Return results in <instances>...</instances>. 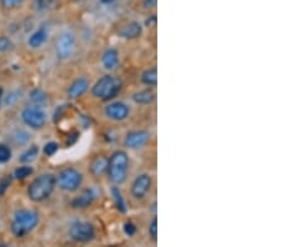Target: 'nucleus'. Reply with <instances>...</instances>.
I'll list each match as a JSON object with an SVG mask.
<instances>
[{"label": "nucleus", "instance_id": "nucleus-1", "mask_svg": "<svg viewBox=\"0 0 281 247\" xmlns=\"http://www.w3.org/2000/svg\"><path fill=\"white\" fill-rule=\"evenodd\" d=\"M39 215L33 210L23 209L14 214L10 230L15 237H24L29 235L38 226Z\"/></svg>", "mask_w": 281, "mask_h": 247}, {"label": "nucleus", "instance_id": "nucleus-2", "mask_svg": "<svg viewBox=\"0 0 281 247\" xmlns=\"http://www.w3.org/2000/svg\"><path fill=\"white\" fill-rule=\"evenodd\" d=\"M55 186L56 177L53 174H43L30 182L28 196L34 202H42L51 196Z\"/></svg>", "mask_w": 281, "mask_h": 247}, {"label": "nucleus", "instance_id": "nucleus-3", "mask_svg": "<svg viewBox=\"0 0 281 247\" xmlns=\"http://www.w3.org/2000/svg\"><path fill=\"white\" fill-rule=\"evenodd\" d=\"M129 170V156L125 151L117 150L111 154L108 161V176L114 185H122L126 181Z\"/></svg>", "mask_w": 281, "mask_h": 247}, {"label": "nucleus", "instance_id": "nucleus-4", "mask_svg": "<svg viewBox=\"0 0 281 247\" xmlns=\"http://www.w3.org/2000/svg\"><path fill=\"white\" fill-rule=\"evenodd\" d=\"M122 89V83L111 75H104L100 77L91 89L93 96L103 100H111L116 96Z\"/></svg>", "mask_w": 281, "mask_h": 247}, {"label": "nucleus", "instance_id": "nucleus-5", "mask_svg": "<svg viewBox=\"0 0 281 247\" xmlns=\"http://www.w3.org/2000/svg\"><path fill=\"white\" fill-rule=\"evenodd\" d=\"M83 182V175L82 172L76 170L74 168H67L64 170L59 172L58 177H56V183L62 190L73 192L76 191L80 188Z\"/></svg>", "mask_w": 281, "mask_h": 247}, {"label": "nucleus", "instance_id": "nucleus-6", "mask_svg": "<svg viewBox=\"0 0 281 247\" xmlns=\"http://www.w3.org/2000/svg\"><path fill=\"white\" fill-rule=\"evenodd\" d=\"M69 236L75 242L87 243L95 237V229L87 221H75L69 228Z\"/></svg>", "mask_w": 281, "mask_h": 247}, {"label": "nucleus", "instance_id": "nucleus-7", "mask_svg": "<svg viewBox=\"0 0 281 247\" xmlns=\"http://www.w3.org/2000/svg\"><path fill=\"white\" fill-rule=\"evenodd\" d=\"M22 119L27 126L34 130H39V129L44 128L47 123V114L40 106L31 105L22 111Z\"/></svg>", "mask_w": 281, "mask_h": 247}, {"label": "nucleus", "instance_id": "nucleus-8", "mask_svg": "<svg viewBox=\"0 0 281 247\" xmlns=\"http://www.w3.org/2000/svg\"><path fill=\"white\" fill-rule=\"evenodd\" d=\"M74 50H75V38H74L73 34L69 33V31L60 34L55 43V51L58 59L68 60L74 54Z\"/></svg>", "mask_w": 281, "mask_h": 247}, {"label": "nucleus", "instance_id": "nucleus-9", "mask_svg": "<svg viewBox=\"0 0 281 247\" xmlns=\"http://www.w3.org/2000/svg\"><path fill=\"white\" fill-rule=\"evenodd\" d=\"M151 185H153V180L149 174H142L136 176L131 183V195H133L134 199H144L145 195L150 191Z\"/></svg>", "mask_w": 281, "mask_h": 247}, {"label": "nucleus", "instance_id": "nucleus-10", "mask_svg": "<svg viewBox=\"0 0 281 247\" xmlns=\"http://www.w3.org/2000/svg\"><path fill=\"white\" fill-rule=\"evenodd\" d=\"M150 140V133L146 130H134L126 134L124 139V145L129 149H140L146 145Z\"/></svg>", "mask_w": 281, "mask_h": 247}, {"label": "nucleus", "instance_id": "nucleus-11", "mask_svg": "<svg viewBox=\"0 0 281 247\" xmlns=\"http://www.w3.org/2000/svg\"><path fill=\"white\" fill-rule=\"evenodd\" d=\"M130 114V109L129 106L125 104V102L122 101H115L109 104L107 108H105V115L110 120H114V121H123Z\"/></svg>", "mask_w": 281, "mask_h": 247}, {"label": "nucleus", "instance_id": "nucleus-12", "mask_svg": "<svg viewBox=\"0 0 281 247\" xmlns=\"http://www.w3.org/2000/svg\"><path fill=\"white\" fill-rule=\"evenodd\" d=\"M89 89V80L85 79V77H78V79L74 80L71 83L70 86L68 88V97L69 99H79L80 96L84 95Z\"/></svg>", "mask_w": 281, "mask_h": 247}, {"label": "nucleus", "instance_id": "nucleus-13", "mask_svg": "<svg viewBox=\"0 0 281 247\" xmlns=\"http://www.w3.org/2000/svg\"><path fill=\"white\" fill-rule=\"evenodd\" d=\"M95 200V194L91 189H85L82 194H79V196H76L75 199L71 201V208L73 209H87Z\"/></svg>", "mask_w": 281, "mask_h": 247}, {"label": "nucleus", "instance_id": "nucleus-14", "mask_svg": "<svg viewBox=\"0 0 281 247\" xmlns=\"http://www.w3.org/2000/svg\"><path fill=\"white\" fill-rule=\"evenodd\" d=\"M108 161L109 159L104 155H99L95 159H93V161L90 162L89 166V171L93 175L94 177H100L105 174L108 170Z\"/></svg>", "mask_w": 281, "mask_h": 247}, {"label": "nucleus", "instance_id": "nucleus-15", "mask_svg": "<svg viewBox=\"0 0 281 247\" xmlns=\"http://www.w3.org/2000/svg\"><path fill=\"white\" fill-rule=\"evenodd\" d=\"M143 33V27L139 22H131L128 25L120 29L119 35L124 39L133 40L139 38Z\"/></svg>", "mask_w": 281, "mask_h": 247}, {"label": "nucleus", "instance_id": "nucleus-16", "mask_svg": "<svg viewBox=\"0 0 281 247\" xmlns=\"http://www.w3.org/2000/svg\"><path fill=\"white\" fill-rule=\"evenodd\" d=\"M102 63L103 67L107 69V70H115L117 65H119V53H117V50H115V49H108V50H105L102 56Z\"/></svg>", "mask_w": 281, "mask_h": 247}, {"label": "nucleus", "instance_id": "nucleus-17", "mask_svg": "<svg viewBox=\"0 0 281 247\" xmlns=\"http://www.w3.org/2000/svg\"><path fill=\"white\" fill-rule=\"evenodd\" d=\"M48 40V30L45 27L39 28L38 30L34 31L30 35L29 40H28V44L31 49H39L47 43Z\"/></svg>", "mask_w": 281, "mask_h": 247}, {"label": "nucleus", "instance_id": "nucleus-18", "mask_svg": "<svg viewBox=\"0 0 281 247\" xmlns=\"http://www.w3.org/2000/svg\"><path fill=\"white\" fill-rule=\"evenodd\" d=\"M155 100V93L151 89H145V90L136 91L133 95V101L139 105H149Z\"/></svg>", "mask_w": 281, "mask_h": 247}, {"label": "nucleus", "instance_id": "nucleus-19", "mask_svg": "<svg viewBox=\"0 0 281 247\" xmlns=\"http://www.w3.org/2000/svg\"><path fill=\"white\" fill-rule=\"evenodd\" d=\"M111 196H113L114 203H115L116 209L119 210L120 212H123V214H125L126 212V203L124 197H123L122 191H120L119 186L115 185L111 188Z\"/></svg>", "mask_w": 281, "mask_h": 247}, {"label": "nucleus", "instance_id": "nucleus-20", "mask_svg": "<svg viewBox=\"0 0 281 247\" xmlns=\"http://www.w3.org/2000/svg\"><path fill=\"white\" fill-rule=\"evenodd\" d=\"M142 81L143 84L148 86H156L157 84V70L156 68H151L145 70L142 74Z\"/></svg>", "mask_w": 281, "mask_h": 247}, {"label": "nucleus", "instance_id": "nucleus-21", "mask_svg": "<svg viewBox=\"0 0 281 247\" xmlns=\"http://www.w3.org/2000/svg\"><path fill=\"white\" fill-rule=\"evenodd\" d=\"M39 155V148L36 145H31L29 149H27L20 156V162L23 163H30L38 157Z\"/></svg>", "mask_w": 281, "mask_h": 247}, {"label": "nucleus", "instance_id": "nucleus-22", "mask_svg": "<svg viewBox=\"0 0 281 247\" xmlns=\"http://www.w3.org/2000/svg\"><path fill=\"white\" fill-rule=\"evenodd\" d=\"M30 100L34 105L40 106L42 104H44L45 101L48 100V95L44 90L42 89H34L33 91L30 93Z\"/></svg>", "mask_w": 281, "mask_h": 247}, {"label": "nucleus", "instance_id": "nucleus-23", "mask_svg": "<svg viewBox=\"0 0 281 247\" xmlns=\"http://www.w3.org/2000/svg\"><path fill=\"white\" fill-rule=\"evenodd\" d=\"M33 172H34L33 168H31L29 163H25V165L20 166V168H18L15 171H14V177L18 180H24L27 179L28 176H30Z\"/></svg>", "mask_w": 281, "mask_h": 247}, {"label": "nucleus", "instance_id": "nucleus-24", "mask_svg": "<svg viewBox=\"0 0 281 247\" xmlns=\"http://www.w3.org/2000/svg\"><path fill=\"white\" fill-rule=\"evenodd\" d=\"M55 5V0H35V8L38 11H48Z\"/></svg>", "mask_w": 281, "mask_h": 247}, {"label": "nucleus", "instance_id": "nucleus-25", "mask_svg": "<svg viewBox=\"0 0 281 247\" xmlns=\"http://www.w3.org/2000/svg\"><path fill=\"white\" fill-rule=\"evenodd\" d=\"M11 159V150L9 146L0 143V163L8 162Z\"/></svg>", "mask_w": 281, "mask_h": 247}, {"label": "nucleus", "instance_id": "nucleus-26", "mask_svg": "<svg viewBox=\"0 0 281 247\" xmlns=\"http://www.w3.org/2000/svg\"><path fill=\"white\" fill-rule=\"evenodd\" d=\"M59 150V143L55 141H50L47 142L44 146V154L47 155V156H53V155L56 154V151Z\"/></svg>", "mask_w": 281, "mask_h": 247}, {"label": "nucleus", "instance_id": "nucleus-27", "mask_svg": "<svg viewBox=\"0 0 281 247\" xmlns=\"http://www.w3.org/2000/svg\"><path fill=\"white\" fill-rule=\"evenodd\" d=\"M23 3H24V0H0V5L4 9H15Z\"/></svg>", "mask_w": 281, "mask_h": 247}, {"label": "nucleus", "instance_id": "nucleus-28", "mask_svg": "<svg viewBox=\"0 0 281 247\" xmlns=\"http://www.w3.org/2000/svg\"><path fill=\"white\" fill-rule=\"evenodd\" d=\"M149 236L153 238L154 241L157 240V219L156 217H154V219L151 220L150 225H149Z\"/></svg>", "mask_w": 281, "mask_h": 247}, {"label": "nucleus", "instance_id": "nucleus-29", "mask_svg": "<svg viewBox=\"0 0 281 247\" xmlns=\"http://www.w3.org/2000/svg\"><path fill=\"white\" fill-rule=\"evenodd\" d=\"M13 44H11V40L8 36H0V51H8L11 49Z\"/></svg>", "mask_w": 281, "mask_h": 247}, {"label": "nucleus", "instance_id": "nucleus-30", "mask_svg": "<svg viewBox=\"0 0 281 247\" xmlns=\"http://www.w3.org/2000/svg\"><path fill=\"white\" fill-rule=\"evenodd\" d=\"M20 95H22V93H20V91H11L9 95L7 96V99H5V104L7 105L14 104V102H16L20 97H22Z\"/></svg>", "mask_w": 281, "mask_h": 247}, {"label": "nucleus", "instance_id": "nucleus-31", "mask_svg": "<svg viewBox=\"0 0 281 247\" xmlns=\"http://www.w3.org/2000/svg\"><path fill=\"white\" fill-rule=\"evenodd\" d=\"M124 232H125L126 236L133 237L134 235H135V232H136L135 225H134L133 222H130V221H128V222H125V223H124Z\"/></svg>", "mask_w": 281, "mask_h": 247}, {"label": "nucleus", "instance_id": "nucleus-32", "mask_svg": "<svg viewBox=\"0 0 281 247\" xmlns=\"http://www.w3.org/2000/svg\"><path fill=\"white\" fill-rule=\"evenodd\" d=\"M10 182H11L10 177H5V179L0 181V196H3V195L5 194V191H7L8 188H9Z\"/></svg>", "mask_w": 281, "mask_h": 247}, {"label": "nucleus", "instance_id": "nucleus-33", "mask_svg": "<svg viewBox=\"0 0 281 247\" xmlns=\"http://www.w3.org/2000/svg\"><path fill=\"white\" fill-rule=\"evenodd\" d=\"M29 139L30 136L28 135V133H25V131H19L18 135H16V142L19 143H25Z\"/></svg>", "mask_w": 281, "mask_h": 247}, {"label": "nucleus", "instance_id": "nucleus-34", "mask_svg": "<svg viewBox=\"0 0 281 247\" xmlns=\"http://www.w3.org/2000/svg\"><path fill=\"white\" fill-rule=\"evenodd\" d=\"M157 0H144V7L146 9H151V8H154L156 5Z\"/></svg>", "mask_w": 281, "mask_h": 247}, {"label": "nucleus", "instance_id": "nucleus-35", "mask_svg": "<svg viewBox=\"0 0 281 247\" xmlns=\"http://www.w3.org/2000/svg\"><path fill=\"white\" fill-rule=\"evenodd\" d=\"M155 23H156V18H155V15H153L151 16V19L146 20V27H154V25H155Z\"/></svg>", "mask_w": 281, "mask_h": 247}, {"label": "nucleus", "instance_id": "nucleus-36", "mask_svg": "<svg viewBox=\"0 0 281 247\" xmlns=\"http://www.w3.org/2000/svg\"><path fill=\"white\" fill-rule=\"evenodd\" d=\"M113 2H115V0H102V3H104V4H111Z\"/></svg>", "mask_w": 281, "mask_h": 247}]
</instances>
